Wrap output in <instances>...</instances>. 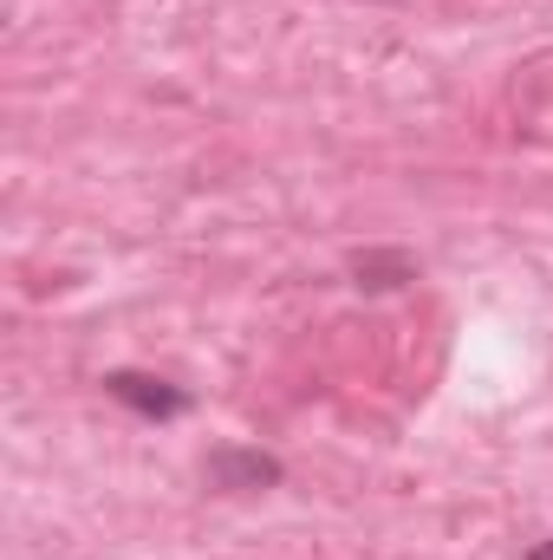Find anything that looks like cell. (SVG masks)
<instances>
[{
    "label": "cell",
    "instance_id": "2",
    "mask_svg": "<svg viewBox=\"0 0 553 560\" xmlns=\"http://www.w3.org/2000/svg\"><path fill=\"white\" fill-rule=\"evenodd\" d=\"M105 392L118 405H131L138 418H183L189 411V392H176L169 378H150V372H105Z\"/></svg>",
    "mask_w": 553,
    "mask_h": 560
},
{
    "label": "cell",
    "instance_id": "1",
    "mask_svg": "<svg viewBox=\"0 0 553 560\" xmlns=\"http://www.w3.org/2000/svg\"><path fill=\"white\" fill-rule=\"evenodd\" d=\"M202 476H209V489H222V495H248V489H274L286 469H280V456H268V450L215 443L209 463H202Z\"/></svg>",
    "mask_w": 553,
    "mask_h": 560
},
{
    "label": "cell",
    "instance_id": "4",
    "mask_svg": "<svg viewBox=\"0 0 553 560\" xmlns=\"http://www.w3.org/2000/svg\"><path fill=\"white\" fill-rule=\"evenodd\" d=\"M521 560H553V541H534V548H528Z\"/></svg>",
    "mask_w": 553,
    "mask_h": 560
},
{
    "label": "cell",
    "instance_id": "3",
    "mask_svg": "<svg viewBox=\"0 0 553 560\" xmlns=\"http://www.w3.org/2000/svg\"><path fill=\"white\" fill-rule=\"evenodd\" d=\"M352 275H358V287L385 293V287H404V280H416V261L404 255V248H365V255H352Z\"/></svg>",
    "mask_w": 553,
    "mask_h": 560
}]
</instances>
